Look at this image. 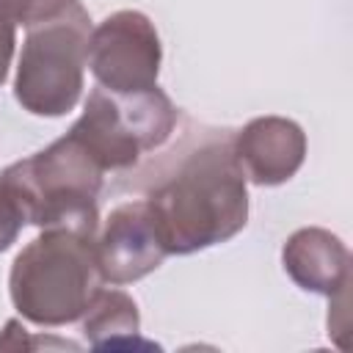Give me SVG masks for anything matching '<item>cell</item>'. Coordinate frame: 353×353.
I'll return each mask as SVG.
<instances>
[{"mask_svg":"<svg viewBox=\"0 0 353 353\" xmlns=\"http://www.w3.org/2000/svg\"><path fill=\"white\" fill-rule=\"evenodd\" d=\"M146 176V201L168 254L226 243L248 221V179L229 130L190 132Z\"/></svg>","mask_w":353,"mask_h":353,"instance_id":"cell-1","label":"cell"},{"mask_svg":"<svg viewBox=\"0 0 353 353\" xmlns=\"http://www.w3.org/2000/svg\"><path fill=\"white\" fill-rule=\"evenodd\" d=\"M105 168L72 135H61L47 149L11 163L0 174V185L19 201L25 221L39 229H66L97 237Z\"/></svg>","mask_w":353,"mask_h":353,"instance_id":"cell-2","label":"cell"},{"mask_svg":"<svg viewBox=\"0 0 353 353\" xmlns=\"http://www.w3.org/2000/svg\"><path fill=\"white\" fill-rule=\"evenodd\" d=\"M105 284L94 237L66 229H44L14 259L8 292L17 312L36 325H66L83 317Z\"/></svg>","mask_w":353,"mask_h":353,"instance_id":"cell-3","label":"cell"},{"mask_svg":"<svg viewBox=\"0 0 353 353\" xmlns=\"http://www.w3.org/2000/svg\"><path fill=\"white\" fill-rule=\"evenodd\" d=\"M176 119L179 110L157 85L130 94L97 85L85 99L83 116L69 132L108 174L127 171L141 160V154L160 149L171 138Z\"/></svg>","mask_w":353,"mask_h":353,"instance_id":"cell-4","label":"cell"},{"mask_svg":"<svg viewBox=\"0 0 353 353\" xmlns=\"http://www.w3.org/2000/svg\"><path fill=\"white\" fill-rule=\"evenodd\" d=\"M91 17L80 6L72 14L28 28L17 61L14 97L33 116H66L83 94Z\"/></svg>","mask_w":353,"mask_h":353,"instance_id":"cell-5","label":"cell"},{"mask_svg":"<svg viewBox=\"0 0 353 353\" xmlns=\"http://www.w3.org/2000/svg\"><path fill=\"white\" fill-rule=\"evenodd\" d=\"M163 47L154 22L132 8L108 14L88 33L85 66L97 85L130 94L157 85Z\"/></svg>","mask_w":353,"mask_h":353,"instance_id":"cell-6","label":"cell"},{"mask_svg":"<svg viewBox=\"0 0 353 353\" xmlns=\"http://www.w3.org/2000/svg\"><path fill=\"white\" fill-rule=\"evenodd\" d=\"M94 254L102 279L116 287L157 270L168 256V248L149 201L135 199L113 207L102 229H97Z\"/></svg>","mask_w":353,"mask_h":353,"instance_id":"cell-7","label":"cell"},{"mask_svg":"<svg viewBox=\"0 0 353 353\" xmlns=\"http://www.w3.org/2000/svg\"><path fill=\"white\" fill-rule=\"evenodd\" d=\"M234 154L254 185H281L303 165L306 135L292 119L259 116L234 132Z\"/></svg>","mask_w":353,"mask_h":353,"instance_id":"cell-8","label":"cell"},{"mask_svg":"<svg viewBox=\"0 0 353 353\" xmlns=\"http://www.w3.org/2000/svg\"><path fill=\"white\" fill-rule=\"evenodd\" d=\"M287 276L306 292L336 295L350 284V254L345 243L320 226H306L290 234L281 248Z\"/></svg>","mask_w":353,"mask_h":353,"instance_id":"cell-9","label":"cell"},{"mask_svg":"<svg viewBox=\"0 0 353 353\" xmlns=\"http://www.w3.org/2000/svg\"><path fill=\"white\" fill-rule=\"evenodd\" d=\"M138 328L141 314L135 301L124 290H97L88 309L83 312V336L91 347H127L138 345Z\"/></svg>","mask_w":353,"mask_h":353,"instance_id":"cell-10","label":"cell"},{"mask_svg":"<svg viewBox=\"0 0 353 353\" xmlns=\"http://www.w3.org/2000/svg\"><path fill=\"white\" fill-rule=\"evenodd\" d=\"M80 0H0V14L22 28H36L61 19L80 8Z\"/></svg>","mask_w":353,"mask_h":353,"instance_id":"cell-11","label":"cell"},{"mask_svg":"<svg viewBox=\"0 0 353 353\" xmlns=\"http://www.w3.org/2000/svg\"><path fill=\"white\" fill-rule=\"evenodd\" d=\"M25 212L19 207V201L0 185V254L6 248H11V243L19 237L22 226H25Z\"/></svg>","mask_w":353,"mask_h":353,"instance_id":"cell-12","label":"cell"},{"mask_svg":"<svg viewBox=\"0 0 353 353\" xmlns=\"http://www.w3.org/2000/svg\"><path fill=\"white\" fill-rule=\"evenodd\" d=\"M14 44H17V25L0 14V85L8 77V66L14 58Z\"/></svg>","mask_w":353,"mask_h":353,"instance_id":"cell-13","label":"cell"}]
</instances>
